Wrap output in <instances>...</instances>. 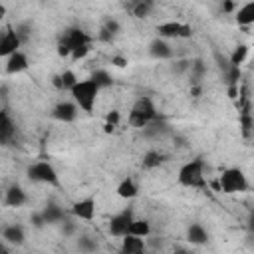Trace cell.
Masks as SVG:
<instances>
[{
    "instance_id": "34",
    "label": "cell",
    "mask_w": 254,
    "mask_h": 254,
    "mask_svg": "<svg viewBox=\"0 0 254 254\" xmlns=\"http://www.w3.org/2000/svg\"><path fill=\"white\" fill-rule=\"evenodd\" d=\"M232 8H234V2L232 0H222V10L224 12H230Z\"/></svg>"
},
{
    "instance_id": "20",
    "label": "cell",
    "mask_w": 254,
    "mask_h": 254,
    "mask_svg": "<svg viewBox=\"0 0 254 254\" xmlns=\"http://www.w3.org/2000/svg\"><path fill=\"white\" fill-rule=\"evenodd\" d=\"M117 196L119 198H125V200H131V198H135L137 194H139V187H137V183L131 179V177H127V179H123L119 185H117Z\"/></svg>"
},
{
    "instance_id": "9",
    "label": "cell",
    "mask_w": 254,
    "mask_h": 254,
    "mask_svg": "<svg viewBox=\"0 0 254 254\" xmlns=\"http://www.w3.org/2000/svg\"><path fill=\"white\" fill-rule=\"evenodd\" d=\"M22 44H24V42H22V38L18 36L16 28L6 26V28H4V32H2V36H0V56H2V58L12 56L14 52H18V50H20V46H22Z\"/></svg>"
},
{
    "instance_id": "29",
    "label": "cell",
    "mask_w": 254,
    "mask_h": 254,
    "mask_svg": "<svg viewBox=\"0 0 254 254\" xmlns=\"http://www.w3.org/2000/svg\"><path fill=\"white\" fill-rule=\"evenodd\" d=\"M119 121H121V113H119L117 109H111V111L105 115L103 131H105V133H113V131H115V127L119 125Z\"/></svg>"
},
{
    "instance_id": "28",
    "label": "cell",
    "mask_w": 254,
    "mask_h": 254,
    "mask_svg": "<svg viewBox=\"0 0 254 254\" xmlns=\"http://www.w3.org/2000/svg\"><path fill=\"white\" fill-rule=\"evenodd\" d=\"M89 77H93V79H95V83H97L101 89H105V87H111V85H113V77L109 75V71H107V69H95Z\"/></svg>"
},
{
    "instance_id": "15",
    "label": "cell",
    "mask_w": 254,
    "mask_h": 254,
    "mask_svg": "<svg viewBox=\"0 0 254 254\" xmlns=\"http://www.w3.org/2000/svg\"><path fill=\"white\" fill-rule=\"evenodd\" d=\"M26 200H28V194L20 185H10L6 189V192H4V204L6 206L18 208V206H24Z\"/></svg>"
},
{
    "instance_id": "8",
    "label": "cell",
    "mask_w": 254,
    "mask_h": 254,
    "mask_svg": "<svg viewBox=\"0 0 254 254\" xmlns=\"http://www.w3.org/2000/svg\"><path fill=\"white\" fill-rule=\"evenodd\" d=\"M131 222H133V210H131V208H125V210L117 212V214L111 216V220H109V226H107V228H109V234H111V236H117V238L125 236V234L129 232Z\"/></svg>"
},
{
    "instance_id": "17",
    "label": "cell",
    "mask_w": 254,
    "mask_h": 254,
    "mask_svg": "<svg viewBox=\"0 0 254 254\" xmlns=\"http://www.w3.org/2000/svg\"><path fill=\"white\" fill-rule=\"evenodd\" d=\"M145 250H147L145 238L135 236V234L121 236V252L123 254H139V252H145Z\"/></svg>"
},
{
    "instance_id": "25",
    "label": "cell",
    "mask_w": 254,
    "mask_h": 254,
    "mask_svg": "<svg viewBox=\"0 0 254 254\" xmlns=\"http://www.w3.org/2000/svg\"><path fill=\"white\" fill-rule=\"evenodd\" d=\"M189 71H190V85H198L200 79H202L204 73H206V65H204L202 60H194V62H190Z\"/></svg>"
},
{
    "instance_id": "1",
    "label": "cell",
    "mask_w": 254,
    "mask_h": 254,
    "mask_svg": "<svg viewBox=\"0 0 254 254\" xmlns=\"http://www.w3.org/2000/svg\"><path fill=\"white\" fill-rule=\"evenodd\" d=\"M89 52H91V38L79 28L65 30L62 40H60V44H58V54L62 58L83 60Z\"/></svg>"
},
{
    "instance_id": "2",
    "label": "cell",
    "mask_w": 254,
    "mask_h": 254,
    "mask_svg": "<svg viewBox=\"0 0 254 254\" xmlns=\"http://www.w3.org/2000/svg\"><path fill=\"white\" fill-rule=\"evenodd\" d=\"M101 87L95 83L93 77H87V79H77V83L71 87V99L77 103V107L81 111H93L95 107V101H97V95H99Z\"/></svg>"
},
{
    "instance_id": "12",
    "label": "cell",
    "mask_w": 254,
    "mask_h": 254,
    "mask_svg": "<svg viewBox=\"0 0 254 254\" xmlns=\"http://www.w3.org/2000/svg\"><path fill=\"white\" fill-rule=\"evenodd\" d=\"M14 137H16V123L12 121L8 109H2L0 111V143L10 145Z\"/></svg>"
},
{
    "instance_id": "4",
    "label": "cell",
    "mask_w": 254,
    "mask_h": 254,
    "mask_svg": "<svg viewBox=\"0 0 254 254\" xmlns=\"http://www.w3.org/2000/svg\"><path fill=\"white\" fill-rule=\"evenodd\" d=\"M179 185L187 189H204L206 187V177H204V163L202 159H190L187 161L177 175Z\"/></svg>"
},
{
    "instance_id": "26",
    "label": "cell",
    "mask_w": 254,
    "mask_h": 254,
    "mask_svg": "<svg viewBox=\"0 0 254 254\" xmlns=\"http://www.w3.org/2000/svg\"><path fill=\"white\" fill-rule=\"evenodd\" d=\"M42 214H44L46 224H56V222H62L64 220V210L60 206H56V204H48L42 210Z\"/></svg>"
},
{
    "instance_id": "5",
    "label": "cell",
    "mask_w": 254,
    "mask_h": 254,
    "mask_svg": "<svg viewBox=\"0 0 254 254\" xmlns=\"http://www.w3.org/2000/svg\"><path fill=\"white\" fill-rule=\"evenodd\" d=\"M218 190L226 192V194H236V192H246L248 190V179L244 175L242 169L238 167H228L220 173L218 177Z\"/></svg>"
},
{
    "instance_id": "27",
    "label": "cell",
    "mask_w": 254,
    "mask_h": 254,
    "mask_svg": "<svg viewBox=\"0 0 254 254\" xmlns=\"http://www.w3.org/2000/svg\"><path fill=\"white\" fill-rule=\"evenodd\" d=\"M153 10V0H135L131 6V14L135 18H147Z\"/></svg>"
},
{
    "instance_id": "31",
    "label": "cell",
    "mask_w": 254,
    "mask_h": 254,
    "mask_svg": "<svg viewBox=\"0 0 254 254\" xmlns=\"http://www.w3.org/2000/svg\"><path fill=\"white\" fill-rule=\"evenodd\" d=\"M77 248H79L81 252H95V250H97V242H95V238L83 234V236L77 238Z\"/></svg>"
},
{
    "instance_id": "13",
    "label": "cell",
    "mask_w": 254,
    "mask_h": 254,
    "mask_svg": "<svg viewBox=\"0 0 254 254\" xmlns=\"http://www.w3.org/2000/svg\"><path fill=\"white\" fill-rule=\"evenodd\" d=\"M2 240L6 244H12V246H22L24 240H26V230L22 224L14 222V224H6L2 228Z\"/></svg>"
},
{
    "instance_id": "23",
    "label": "cell",
    "mask_w": 254,
    "mask_h": 254,
    "mask_svg": "<svg viewBox=\"0 0 254 254\" xmlns=\"http://www.w3.org/2000/svg\"><path fill=\"white\" fill-rule=\"evenodd\" d=\"M127 234H135V236H141V238H147L151 234V222L145 220V218H133L131 226H129V232Z\"/></svg>"
},
{
    "instance_id": "32",
    "label": "cell",
    "mask_w": 254,
    "mask_h": 254,
    "mask_svg": "<svg viewBox=\"0 0 254 254\" xmlns=\"http://www.w3.org/2000/svg\"><path fill=\"white\" fill-rule=\"evenodd\" d=\"M16 32H18V36L22 38V42H26V40H28V36H30V28H28L26 24H20V26H16Z\"/></svg>"
},
{
    "instance_id": "19",
    "label": "cell",
    "mask_w": 254,
    "mask_h": 254,
    "mask_svg": "<svg viewBox=\"0 0 254 254\" xmlns=\"http://www.w3.org/2000/svg\"><path fill=\"white\" fill-rule=\"evenodd\" d=\"M234 20H236L238 26H250V24H254V0L242 4L234 12Z\"/></svg>"
},
{
    "instance_id": "33",
    "label": "cell",
    "mask_w": 254,
    "mask_h": 254,
    "mask_svg": "<svg viewBox=\"0 0 254 254\" xmlns=\"http://www.w3.org/2000/svg\"><path fill=\"white\" fill-rule=\"evenodd\" d=\"M111 64L117 65V67H125V65H127V60H125L123 56H113V58H111Z\"/></svg>"
},
{
    "instance_id": "35",
    "label": "cell",
    "mask_w": 254,
    "mask_h": 254,
    "mask_svg": "<svg viewBox=\"0 0 254 254\" xmlns=\"http://www.w3.org/2000/svg\"><path fill=\"white\" fill-rule=\"evenodd\" d=\"M246 226H248V230L254 234V210L250 212V216H248V222H246Z\"/></svg>"
},
{
    "instance_id": "7",
    "label": "cell",
    "mask_w": 254,
    "mask_h": 254,
    "mask_svg": "<svg viewBox=\"0 0 254 254\" xmlns=\"http://www.w3.org/2000/svg\"><path fill=\"white\" fill-rule=\"evenodd\" d=\"M192 34V28L189 24H183V22H175V20H169V22H161L157 26V36L159 38H165V40H181V38H190Z\"/></svg>"
},
{
    "instance_id": "11",
    "label": "cell",
    "mask_w": 254,
    "mask_h": 254,
    "mask_svg": "<svg viewBox=\"0 0 254 254\" xmlns=\"http://www.w3.org/2000/svg\"><path fill=\"white\" fill-rule=\"evenodd\" d=\"M71 214L75 218H81V220H93V216H95V198L85 196V198L75 200L71 204Z\"/></svg>"
},
{
    "instance_id": "30",
    "label": "cell",
    "mask_w": 254,
    "mask_h": 254,
    "mask_svg": "<svg viewBox=\"0 0 254 254\" xmlns=\"http://www.w3.org/2000/svg\"><path fill=\"white\" fill-rule=\"evenodd\" d=\"M246 56H248V46H246V44H238V46L232 50L228 62L234 64V65H240V64L246 60Z\"/></svg>"
},
{
    "instance_id": "16",
    "label": "cell",
    "mask_w": 254,
    "mask_h": 254,
    "mask_svg": "<svg viewBox=\"0 0 254 254\" xmlns=\"http://www.w3.org/2000/svg\"><path fill=\"white\" fill-rule=\"evenodd\" d=\"M149 56L155 58V60H169V58H173V48L169 46V42L165 38L157 36L149 44Z\"/></svg>"
},
{
    "instance_id": "18",
    "label": "cell",
    "mask_w": 254,
    "mask_h": 254,
    "mask_svg": "<svg viewBox=\"0 0 254 254\" xmlns=\"http://www.w3.org/2000/svg\"><path fill=\"white\" fill-rule=\"evenodd\" d=\"M187 240L194 246H202L208 242V232L206 228L200 224V222H192L189 228H187Z\"/></svg>"
},
{
    "instance_id": "22",
    "label": "cell",
    "mask_w": 254,
    "mask_h": 254,
    "mask_svg": "<svg viewBox=\"0 0 254 254\" xmlns=\"http://www.w3.org/2000/svg\"><path fill=\"white\" fill-rule=\"evenodd\" d=\"M165 161H167V157H165L163 153H159V151H155V149H149V151L143 155V159H141V167H143V169H157V167H161Z\"/></svg>"
},
{
    "instance_id": "21",
    "label": "cell",
    "mask_w": 254,
    "mask_h": 254,
    "mask_svg": "<svg viewBox=\"0 0 254 254\" xmlns=\"http://www.w3.org/2000/svg\"><path fill=\"white\" fill-rule=\"evenodd\" d=\"M75 83H77V77H75V73L71 69H64L62 73H58L54 77V85L58 89H62V91H71V87Z\"/></svg>"
},
{
    "instance_id": "10",
    "label": "cell",
    "mask_w": 254,
    "mask_h": 254,
    "mask_svg": "<svg viewBox=\"0 0 254 254\" xmlns=\"http://www.w3.org/2000/svg\"><path fill=\"white\" fill-rule=\"evenodd\" d=\"M77 113H79V107L77 103L71 99V101H60L54 109H52V117L62 121V123H71L77 119Z\"/></svg>"
},
{
    "instance_id": "3",
    "label": "cell",
    "mask_w": 254,
    "mask_h": 254,
    "mask_svg": "<svg viewBox=\"0 0 254 254\" xmlns=\"http://www.w3.org/2000/svg\"><path fill=\"white\" fill-rule=\"evenodd\" d=\"M155 119H159V111H157L153 99L147 97V95H143V97H139V99L133 103L127 121H129L131 127L143 129V127H147V125H149L151 121H155Z\"/></svg>"
},
{
    "instance_id": "14",
    "label": "cell",
    "mask_w": 254,
    "mask_h": 254,
    "mask_svg": "<svg viewBox=\"0 0 254 254\" xmlns=\"http://www.w3.org/2000/svg\"><path fill=\"white\" fill-rule=\"evenodd\" d=\"M28 65H30V64H28V56H26L22 50H18V52H14L12 56L6 58V65H4V69H6L8 75H14V73H22V71H26Z\"/></svg>"
},
{
    "instance_id": "24",
    "label": "cell",
    "mask_w": 254,
    "mask_h": 254,
    "mask_svg": "<svg viewBox=\"0 0 254 254\" xmlns=\"http://www.w3.org/2000/svg\"><path fill=\"white\" fill-rule=\"evenodd\" d=\"M117 34H119V22L111 18V20H105V24L101 26V30H99V40L111 42Z\"/></svg>"
},
{
    "instance_id": "6",
    "label": "cell",
    "mask_w": 254,
    "mask_h": 254,
    "mask_svg": "<svg viewBox=\"0 0 254 254\" xmlns=\"http://www.w3.org/2000/svg\"><path fill=\"white\" fill-rule=\"evenodd\" d=\"M28 179L34 183H42V185H52L58 187L60 185V175L56 171V167L50 161H36L28 167Z\"/></svg>"
}]
</instances>
